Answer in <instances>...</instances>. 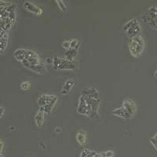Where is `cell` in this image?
Wrapping results in <instances>:
<instances>
[{"label":"cell","instance_id":"obj_1","mask_svg":"<svg viewBox=\"0 0 157 157\" xmlns=\"http://www.w3.org/2000/svg\"><path fill=\"white\" fill-rule=\"evenodd\" d=\"M145 49V40L140 35L130 38L129 42V50L134 57H139Z\"/></svg>","mask_w":157,"mask_h":157},{"label":"cell","instance_id":"obj_2","mask_svg":"<svg viewBox=\"0 0 157 157\" xmlns=\"http://www.w3.org/2000/svg\"><path fill=\"white\" fill-rule=\"evenodd\" d=\"M81 95L83 97H90L94 99H100V93L99 91L94 87H86L82 90Z\"/></svg>","mask_w":157,"mask_h":157},{"label":"cell","instance_id":"obj_3","mask_svg":"<svg viewBox=\"0 0 157 157\" xmlns=\"http://www.w3.org/2000/svg\"><path fill=\"white\" fill-rule=\"evenodd\" d=\"M77 113L80 115H84V116H87L88 113V106L86 104V100L82 95H80L79 99H78V105L77 107Z\"/></svg>","mask_w":157,"mask_h":157},{"label":"cell","instance_id":"obj_4","mask_svg":"<svg viewBox=\"0 0 157 157\" xmlns=\"http://www.w3.org/2000/svg\"><path fill=\"white\" fill-rule=\"evenodd\" d=\"M123 107L132 116L137 112V105L134 101L130 100V99H126V100L123 101Z\"/></svg>","mask_w":157,"mask_h":157},{"label":"cell","instance_id":"obj_5","mask_svg":"<svg viewBox=\"0 0 157 157\" xmlns=\"http://www.w3.org/2000/svg\"><path fill=\"white\" fill-rule=\"evenodd\" d=\"M24 7L26 10L29 11V12H32L33 13L36 15H42L43 14V10L42 8L39 7L37 6H36L35 4H33L32 2H29V1H25L24 2Z\"/></svg>","mask_w":157,"mask_h":157},{"label":"cell","instance_id":"obj_6","mask_svg":"<svg viewBox=\"0 0 157 157\" xmlns=\"http://www.w3.org/2000/svg\"><path fill=\"white\" fill-rule=\"evenodd\" d=\"M57 96L55 95H49V94H41L39 97L37 101L38 105L39 107H44L47 105H49L52 101Z\"/></svg>","mask_w":157,"mask_h":157},{"label":"cell","instance_id":"obj_7","mask_svg":"<svg viewBox=\"0 0 157 157\" xmlns=\"http://www.w3.org/2000/svg\"><path fill=\"white\" fill-rule=\"evenodd\" d=\"M141 18L144 21L146 24H148L150 27L152 28V29H155L157 31V15L156 16L153 17H150L147 13H144L143 14H141Z\"/></svg>","mask_w":157,"mask_h":157},{"label":"cell","instance_id":"obj_8","mask_svg":"<svg viewBox=\"0 0 157 157\" xmlns=\"http://www.w3.org/2000/svg\"><path fill=\"white\" fill-rule=\"evenodd\" d=\"M77 68V64L75 61H71L66 58H62V63L58 69L61 70H75Z\"/></svg>","mask_w":157,"mask_h":157},{"label":"cell","instance_id":"obj_9","mask_svg":"<svg viewBox=\"0 0 157 157\" xmlns=\"http://www.w3.org/2000/svg\"><path fill=\"white\" fill-rule=\"evenodd\" d=\"M113 115L118 116V117L122 118V119H124V120H130V119H131L133 117L123 106L121 108H120V109H115L113 111Z\"/></svg>","mask_w":157,"mask_h":157},{"label":"cell","instance_id":"obj_10","mask_svg":"<svg viewBox=\"0 0 157 157\" xmlns=\"http://www.w3.org/2000/svg\"><path fill=\"white\" fill-rule=\"evenodd\" d=\"M140 32H141V27H140L139 24L137 22V20L136 19L135 22L134 23V25L130 28V29L127 30V32H126L130 38L134 37V36H137L139 35Z\"/></svg>","mask_w":157,"mask_h":157},{"label":"cell","instance_id":"obj_11","mask_svg":"<svg viewBox=\"0 0 157 157\" xmlns=\"http://www.w3.org/2000/svg\"><path fill=\"white\" fill-rule=\"evenodd\" d=\"M74 85H75V81L73 79H68L64 82V85L62 86V90L61 91V94L63 95L68 94L70 91L71 90V89L73 88Z\"/></svg>","mask_w":157,"mask_h":157},{"label":"cell","instance_id":"obj_12","mask_svg":"<svg viewBox=\"0 0 157 157\" xmlns=\"http://www.w3.org/2000/svg\"><path fill=\"white\" fill-rule=\"evenodd\" d=\"M28 69L31 70V71H34L36 73L40 74V75H44L47 72V68L45 65L42 64H38V65H32L30 64L29 67H28Z\"/></svg>","mask_w":157,"mask_h":157},{"label":"cell","instance_id":"obj_13","mask_svg":"<svg viewBox=\"0 0 157 157\" xmlns=\"http://www.w3.org/2000/svg\"><path fill=\"white\" fill-rule=\"evenodd\" d=\"M76 141L80 145H86L87 143V134L84 130H79L76 134Z\"/></svg>","mask_w":157,"mask_h":157},{"label":"cell","instance_id":"obj_14","mask_svg":"<svg viewBox=\"0 0 157 157\" xmlns=\"http://www.w3.org/2000/svg\"><path fill=\"white\" fill-rule=\"evenodd\" d=\"M8 39H9V37H8L7 32L1 29V53H3L7 47Z\"/></svg>","mask_w":157,"mask_h":157},{"label":"cell","instance_id":"obj_15","mask_svg":"<svg viewBox=\"0 0 157 157\" xmlns=\"http://www.w3.org/2000/svg\"><path fill=\"white\" fill-rule=\"evenodd\" d=\"M45 120V113L43 111L39 110L35 116V123H36V127H41L44 123Z\"/></svg>","mask_w":157,"mask_h":157},{"label":"cell","instance_id":"obj_16","mask_svg":"<svg viewBox=\"0 0 157 157\" xmlns=\"http://www.w3.org/2000/svg\"><path fill=\"white\" fill-rule=\"evenodd\" d=\"M57 101V97H56L54 100L52 101L49 105H47L44 106V107H39V110L43 111L45 114H50V113L52 112V110L54 109V106L56 105Z\"/></svg>","mask_w":157,"mask_h":157},{"label":"cell","instance_id":"obj_17","mask_svg":"<svg viewBox=\"0 0 157 157\" xmlns=\"http://www.w3.org/2000/svg\"><path fill=\"white\" fill-rule=\"evenodd\" d=\"M13 57L18 61L21 62L22 61L26 59V50H24V49H18V50H16L14 51V53H13Z\"/></svg>","mask_w":157,"mask_h":157},{"label":"cell","instance_id":"obj_18","mask_svg":"<svg viewBox=\"0 0 157 157\" xmlns=\"http://www.w3.org/2000/svg\"><path fill=\"white\" fill-rule=\"evenodd\" d=\"M77 53H78L77 50L70 48L69 50H66V52H65V58L68 61H74V58L77 56Z\"/></svg>","mask_w":157,"mask_h":157},{"label":"cell","instance_id":"obj_19","mask_svg":"<svg viewBox=\"0 0 157 157\" xmlns=\"http://www.w3.org/2000/svg\"><path fill=\"white\" fill-rule=\"evenodd\" d=\"M28 58H39V56L33 50H26V59Z\"/></svg>","mask_w":157,"mask_h":157},{"label":"cell","instance_id":"obj_20","mask_svg":"<svg viewBox=\"0 0 157 157\" xmlns=\"http://www.w3.org/2000/svg\"><path fill=\"white\" fill-rule=\"evenodd\" d=\"M21 89L22 90H25V91H27L29 90L32 88V83H31L29 81H24L21 83Z\"/></svg>","mask_w":157,"mask_h":157},{"label":"cell","instance_id":"obj_21","mask_svg":"<svg viewBox=\"0 0 157 157\" xmlns=\"http://www.w3.org/2000/svg\"><path fill=\"white\" fill-rule=\"evenodd\" d=\"M62 63V58H60L58 57H54V63H53V65H54V68L55 69H58L60 65Z\"/></svg>","mask_w":157,"mask_h":157},{"label":"cell","instance_id":"obj_22","mask_svg":"<svg viewBox=\"0 0 157 157\" xmlns=\"http://www.w3.org/2000/svg\"><path fill=\"white\" fill-rule=\"evenodd\" d=\"M135 21H136V18H134V19L130 20L129 21H127V23L125 24V25H123V30L124 31V32H127V30H128V29H130V28L131 27V26H132L133 25H134V22H135Z\"/></svg>","mask_w":157,"mask_h":157},{"label":"cell","instance_id":"obj_23","mask_svg":"<svg viewBox=\"0 0 157 157\" xmlns=\"http://www.w3.org/2000/svg\"><path fill=\"white\" fill-rule=\"evenodd\" d=\"M79 46H80V43H79V42H78V39H71V48L75 49V50H78Z\"/></svg>","mask_w":157,"mask_h":157},{"label":"cell","instance_id":"obj_24","mask_svg":"<svg viewBox=\"0 0 157 157\" xmlns=\"http://www.w3.org/2000/svg\"><path fill=\"white\" fill-rule=\"evenodd\" d=\"M56 2L57 3V6H58V7L60 8V10H61V11H66L67 10V6L66 5H65V3H64V1H61V0H57V1H56Z\"/></svg>","mask_w":157,"mask_h":157},{"label":"cell","instance_id":"obj_25","mask_svg":"<svg viewBox=\"0 0 157 157\" xmlns=\"http://www.w3.org/2000/svg\"><path fill=\"white\" fill-rule=\"evenodd\" d=\"M62 47L63 48L65 49L66 50H69L71 48V40H66L62 43Z\"/></svg>","mask_w":157,"mask_h":157},{"label":"cell","instance_id":"obj_26","mask_svg":"<svg viewBox=\"0 0 157 157\" xmlns=\"http://www.w3.org/2000/svg\"><path fill=\"white\" fill-rule=\"evenodd\" d=\"M150 142L152 143V145L155 147V149L157 150V133L150 139Z\"/></svg>","mask_w":157,"mask_h":157},{"label":"cell","instance_id":"obj_27","mask_svg":"<svg viewBox=\"0 0 157 157\" xmlns=\"http://www.w3.org/2000/svg\"><path fill=\"white\" fill-rule=\"evenodd\" d=\"M102 157H113V155H114V152H112V151H107V152H102L101 153Z\"/></svg>","mask_w":157,"mask_h":157},{"label":"cell","instance_id":"obj_28","mask_svg":"<svg viewBox=\"0 0 157 157\" xmlns=\"http://www.w3.org/2000/svg\"><path fill=\"white\" fill-rule=\"evenodd\" d=\"M61 132V128L60 127H56L54 128V133L56 134H60Z\"/></svg>","mask_w":157,"mask_h":157},{"label":"cell","instance_id":"obj_29","mask_svg":"<svg viewBox=\"0 0 157 157\" xmlns=\"http://www.w3.org/2000/svg\"><path fill=\"white\" fill-rule=\"evenodd\" d=\"M47 62L48 63V64H53V63H54V58L48 57V58H47Z\"/></svg>","mask_w":157,"mask_h":157},{"label":"cell","instance_id":"obj_30","mask_svg":"<svg viewBox=\"0 0 157 157\" xmlns=\"http://www.w3.org/2000/svg\"><path fill=\"white\" fill-rule=\"evenodd\" d=\"M0 109H1V118H2L4 116V113H5V109L3 107H1Z\"/></svg>","mask_w":157,"mask_h":157},{"label":"cell","instance_id":"obj_31","mask_svg":"<svg viewBox=\"0 0 157 157\" xmlns=\"http://www.w3.org/2000/svg\"><path fill=\"white\" fill-rule=\"evenodd\" d=\"M154 75H155V78H157V69H156V71H155V74H154Z\"/></svg>","mask_w":157,"mask_h":157}]
</instances>
